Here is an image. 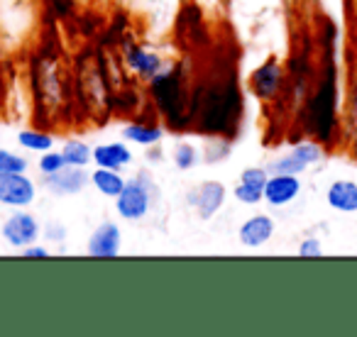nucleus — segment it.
Segmentation results:
<instances>
[{
    "label": "nucleus",
    "mask_w": 357,
    "mask_h": 337,
    "mask_svg": "<svg viewBox=\"0 0 357 337\" xmlns=\"http://www.w3.org/2000/svg\"><path fill=\"white\" fill-rule=\"evenodd\" d=\"M321 66H318L313 84L301 103V127L306 137L316 139L326 149H335L345 142V123H342L340 100V66H337V30L333 22L323 25Z\"/></svg>",
    "instance_id": "1"
},
{
    "label": "nucleus",
    "mask_w": 357,
    "mask_h": 337,
    "mask_svg": "<svg viewBox=\"0 0 357 337\" xmlns=\"http://www.w3.org/2000/svg\"><path fill=\"white\" fill-rule=\"evenodd\" d=\"M201 130L213 134H233L243 118V95L235 81H225L223 88H211L201 100Z\"/></svg>",
    "instance_id": "2"
},
{
    "label": "nucleus",
    "mask_w": 357,
    "mask_h": 337,
    "mask_svg": "<svg viewBox=\"0 0 357 337\" xmlns=\"http://www.w3.org/2000/svg\"><path fill=\"white\" fill-rule=\"evenodd\" d=\"M149 91H152L154 105L159 113L167 118L172 130L189 127V115H186V91L184 79L178 71H162L154 79H149Z\"/></svg>",
    "instance_id": "3"
},
{
    "label": "nucleus",
    "mask_w": 357,
    "mask_h": 337,
    "mask_svg": "<svg viewBox=\"0 0 357 337\" xmlns=\"http://www.w3.org/2000/svg\"><path fill=\"white\" fill-rule=\"evenodd\" d=\"M326 157V147L318 144L316 139L306 137L301 142H296L287 154L277 157L272 164H269V174H294V176H301L306 174L308 168L321 164V159Z\"/></svg>",
    "instance_id": "4"
},
{
    "label": "nucleus",
    "mask_w": 357,
    "mask_h": 337,
    "mask_svg": "<svg viewBox=\"0 0 357 337\" xmlns=\"http://www.w3.org/2000/svg\"><path fill=\"white\" fill-rule=\"evenodd\" d=\"M248 86L252 95L262 103H274L287 88V66L279 59H267L250 74Z\"/></svg>",
    "instance_id": "5"
},
{
    "label": "nucleus",
    "mask_w": 357,
    "mask_h": 337,
    "mask_svg": "<svg viewBox=\"0 0 357 337\" xmlns=\"http://www.w3.org/2000/svg\"><path fill=\"white\" fill-rule=\"evenodd\" d=\"M149 205H152V198H149V181L147 174H137L132 181H128L123 189V194L115 198V210L123 220H142L144 215L149 213Z\"/></svg>",
    "instance_id": "6"
},
{
    "label": "nucleus",
    "mask_w": 357,
    "mask_h": 337,
    "mask_svg": "<svg viewBox=\"0 0 357 337\" xmlns=\"http://www.w3.org/2000/svg\"><path fill=\"white\" fill-rule=\"evenodd\" d=\"M3 240H6L10 247H27V244H35L40 237V220L35 218L27 210L17 208L13 215H8L6 223H3Z\"/></svg>",
    "instance_id": "7"
},
{
    "label": "nucleus",
    "mask_w": 357,
    "mask_h": 337,
    "mask_svg": "<svg viewBox=\"0 0 357 337\" xmlns=\"http://www.w3.org/2000/svg\"><path fill=\"white\" fill-rule=\"evenodd\" d=\"M301 176L294 174H269L264 186V203L269 208H287L301 196Z\"/></svg>",
    "instance_id": "8"
},
{
    "label": "nucleus",
    "mask_w": 357,
    "mask_h": 337,
    "mask_svg": "<svg viewBox=\"0 0 357 337\" xmlns=\"http://www.w3.org/2000/svg\"><path fill=\"white\" fill-rule=\"evenodd\" d=\"M35 201V184L25 174H0V203L8 208H27Z\"/></svg>",
    "instance_id": "9"
},
{
    "label": "nucleus",
    "mask_w": 357,
    "mask_h": 337,
    "mask_svg": "<svg viewBox=\"0 0 357 337\" xmlns=\"http://www.w3.org/2000/svg\"><path fill=\"white\" fill-rule=\"evenodd\" d=\"M225 203V186L218 181H204L189 191V205L199 213L201 220H211Z\"/></svg>",
    "instance_id": "10"
},
{
    "label": "nucleus",
    "mask_w": 357,
    "mask_h": 337,
    "mask_svg": "<svg viewBox=\"0 0 357 337\" xmlns=\"http://www.w3.org/2000/svg\"><path fill=\"white\" fill-rule=\"evenodd\" d=\"M91 176L84 171V166H64L56 174H50L42 179V186L52 196H74L89 186Z\"/></svg>",
    "instance_id": "11"
},
{
    "label": "nucleus",
    "mask_w": 357,
    "mask_h": 337,
    "mask_svg": "<svg viewBox=\"0 0 357 337\" xmlns=\"http://www.w3.org/2000/svg\"><path fill=\"white\" fill-rule=\"evenodd\" d=\"M274 230H277V225H274L272 215L255 213V215H250V218L245 220L243 225H240L238 240H240V244H243V247L259 249V247H264L269 240H272Z\"/></svg>",
    "instance_id": "12"
},
{
    "label": "nucleus",
    "mask_w": 357,
    "mask_h": 337,
    "mask_svg": "<svg viewBox=\"0 0 357 337\" xmlns=\"http://www.w3.org/2000/svg\"><path fill=\"white\" fill-rule=\"evenodd\" d=\"M120 244H123V233L115 223H103L93 230L89 240L86 252L96 259H110L120 254Z\"/></svg>",
    "instance_id": "13"
},
{
    "label": "nucleus",
    "mask_w": 357,
    "mask_h": 337,
    "mask_svg": "<svg viewBox=\"0 0 357 337\" xmlns=\"http://www.w3.org/2000/svg\"><path fill=\"white\" fill-rule=\"evenodd\" d=\"M326 203L335 213L352 215L357 213V181L352 179H335L326 189Z\"/></svg>",
    "instance_id": "14"
},
{
    "label": "nucleus",
    "mask_w": 357,
    "mask_h": 337,
    "mask_svg": "<svg viewBox=\"0 0 357 337\" xmlns=\"http://www.w3.org/2000/svg\"><path fill=\"white\" fill-rule=\"evenodd\" d=\"M125 64H128V69H132L137 76H142V79H154V76L164 71L162 56L154 54V52L142 49L139 45L125 47Z\"/></svg>",
    "instance_id": "15"
},
{
    "label": "nucleus",
    "mask_w": 357,
    "mask_h": 337,
    "mask_svg": "<svg viewBox=\"0 0 357 337\" xmlns=\"http://www.w3.org/2000/svg\"><path fill=\"white\" fill-rule=\"evenodd\" d=\"M93 162H96V166L120 171V168H125L132 162V152H130V147L123 142H105L93 149Z\"/></svg>",
    "instance_id": "16"
},
{
    "label": "nucleus",
    "mask_w": 357,
    "mask_h": 337,
    "mask_svg": "<svg viewBox=\"0 0 357 337\" xmlns=\"http://www.w3.org/2000/svg\"><path fill=\"white\" fill-rule=\"evenodd\" d=\"M91 184L96 186V191H98V194L108 196V198H118V196L123 194V189H125V184H128V181H125L123 174H120V171H115V168L98 166L93 174H91Z\"/></svg>",
    "instance_id": "17"
},
{
    "label": "nucleus",
    "mask_w": 357,
    "mask_h": 337,
    "mask_svg": "<svg viewBox=\"0 0 357 337\" xmlns=\"http://www.w3.org/2000/svg\"><path fill=\"white\" fill-rule=\"evenodd\" d=\"M125 139L135 144H142V147H152L162 139L164 130L159 127V123H142V120H132L128 127L123 130Z\"/></svg>",
    "instance_id": "18"
},
{
    "label": "nucleus",
    "mask_w": 357,
    "mask_h": 337,
    "mask_svg": "<svg viewBox=\"0 0 357 337\" xmlns=\"http://www.w3.org/2000/svg\"><path fill=\"white\" fill-rule=\"evenodd\" d=\"M357 120V64L352 66L350 76H347V86H345V103H342V123H345V134L347 130L355 125ZM345 144V142H342Z\"/></svg>",
    "instance_id": "19"
},
{
    "label": "nucleus",
    "mask_w": 357,
    "mask_h": 337,
    "mask_svg": "<svg viewBox=\"0 0 357 337\" xmlns=\"http://www.w3.org/2000/svg\"><path fill=\"white\" fill-rule=\"evenodd\" d=\"M61 154H64V159H66V166H89V164L93 162V149L86 142H79V139L66 142Z\"/></svg>",
    "instance_id": "20"
},
{
    "label": "nucleus",
    "mask_w": 357,
    "mask_h": 337,
    "mask_svg": "<svg viewBox=\"0 0 357 337\" xmlns=\"http://www.w3.org/2000/svg\"><path fill=\"white\" fill-rule=\"evenodd\" d=\"M17 142H20V147H25L27 152L45 154L52 149L54 139H52V134L42 132V130H22V132L17 134Z\"/></svg>",
    "instance_id": "21"
},
{
    "label": "nucleus",
    "mask_w": 357,
    "mask_h": 337,
    "mask_svg": "<svg viewBox=\"0 0 357 337\" xmlns=\"http://www.w3.org/2000/svg\"><path fill=\"white\" fill-rule=\"evenodd\" d=\"M196 164H199V149H196L194 144L181 142L174 147V166H176L178 171H189Z\"/></svg>",
    "instance_id": "22"
},
{
    "label": "nucleus",
    "mask_w": 357,
    "mask_h": 337,
    "mask_svg": "<svg viewBox=\"0 0 357 337\" xmlns=\"http://www.w3.org/2000/svg\"><path fill=\"white\" fill-rule=\"evenodd\" d=\"M27 166L30 164L25 157L10 152V149H0V174H25Z\"/></svg>",
    "instance_id": "23"
},
{
    "label": "nucleus",
    "mask_w": 357,
    "mask_h": 337,
    "mask_svg": "<svg viewBox=\"0 0 357 337\" xmlns=\"http://www.w3.org/2000/svg\"><path fill=\"white\" fill-rule=\"evenodd\" d=\"M267 179H269V168H264V166H248V168H243V174H240L238 184H245V186H250V189L264 191V186H267Z\"/></svg>",
    "instance_id": "24"
},
{
    "label": "nucleus",
    "mask_w": 357,
    "mask_h": 337,
    "mask_svg": "<svg viewBox=\"0 0 357 337\" xmlns=\"http://www.w3.org/2000/svg\"><path fill=\"white\" fill-rule=\"evenodd\" d=\"M40 171H42V176H50V174H56V171H61V168L66 166V159H64V154L61 152H45L42 154V159H40Z\"/></svg>",
    "instance_id": "25"
},
{
    "label": "nucleus",
    "mask_w": 357,
    "mask_h": 337,
    "mask_svg": "<svg viewBox=\"0 0 357 337\" xmlns=\"http://www.w3.org/2000/svg\"><path fill=\"white\" fill-rule=\"evenodd\" d=\"M235 198H238L243 205H257L264 201V191H257V189H250V186H245V184H238L235 186Z\"/></svg>",
    "instance_id": "26"
},
{
    "label": "nucleus",
    "mask_w": 357,
    "mask_h": 337,
    "mask_svg": "<svg viewBox=\"0 0 357 337\" xmlns=\"http://www.w3.org/2000/svg\"><path fill=\"white\" fill-rule=\"evenodd\" d=\"M296 252H298V257H303V259H318V257H323V242L318 237H306V240H301Z\"/></svg>",
    "instance_id": "27"
},
{
    "label": "nucleus",
    "mask_w": 357,
    "mask_h": 337,
    "mask_svg": "<svg viewBox=\"0 0 357 337\" xmlns=\"http://www.w3.org/2000/svg\"><path fill=\"white\" fill-rule=\"evenodd\" d=\"M345 152H347V157H350L352 162H357V120L345 134Z\"/></svg>",
    "instance_id": "28"
},
{
    "label": "nucleus",
    "mask_w": 357,
    "mask_h": 337,
    "mask_svg": "<svg viewBox=\"0 0 357 337\" xmlns=\"http://www.w3.org/2000/svg\"><path fill=\"white\" fill-rule=\"evenodd\" d=\"M64 237H66L64 225H59V223L47 225V240H50V242H64Z\"/></svg>",
    "instance_id": "29"
},
{
    "label": "nucleus",
    "mask_w": 357,
    "mask_h": 337,
    "mask_svg": "<svg viewBox=\"0 0 357 337\" xmlns=\"http://www.w3.org/2000/svg\"><path fill=\"white\" fill-rule=\"evenodd\" d=\"M22 257H30V259H47V257H50V252H47L45 247H37V244H27V247H22Z\"/></svg>",
    "instance_id": "30"
}]
</instances>
